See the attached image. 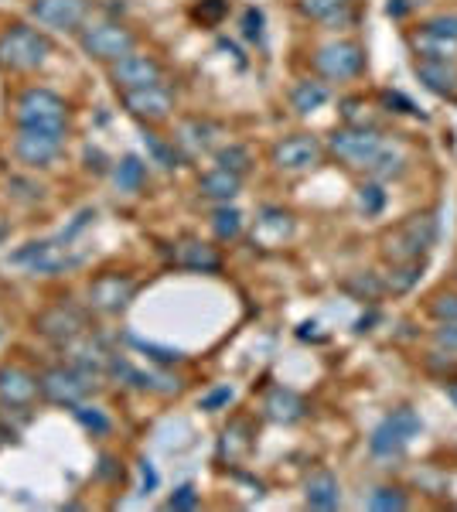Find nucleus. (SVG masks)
Listing matches in <instances>:
<instances>
[{
	"label": "nucleus",
	"mask_w": 457,
	"mask_h": 512,
	"mask_svg": "<svg viewBox=\"0 0 457 512\" xmlns=\"http://www.w3.org/2000/svg\"><path fill=\"white\" fill-rule=\"evenodd\" d=\"M236 400V390L226 383V386H215L212 393H205L202 396V410H222V407H229V403Z\"/></svg>",
	"instance_id": "nucleus-45"
},
{
	"label": "nucleus",
	"mask_w": 457,
	"mask_h": 512,
	"mask_svg": "<svg viewBox=\"0 0 457 512\" xmlns=\"http://www.w3.org/2000/svg\"><path fill=\"white\" fill-rule=\"evenodd\" d=\"M76 420L86 431H93V434H110V417L103 414V410H96V407H82V403H76Z\"/></svg>",
	"instance_id": "nucleus-39"
},
{
	"label": "nucleus",
	"mask_w": 457,
	"mask_h": 512,
	"mask_svg": "<svg viewBox=\"0 0 457 512\" xmlns=\"http://www.w3.org/2000/svg\"><path fill=\"white\" fill-rule=\"evenodd\" d=\"M243 35L249 41H263V11H260V7H246V14H243Z\"/></svg>",
	"instance_id": "nucleus-46"
},
{
	"label": "nucleus",
	"mask_w": 457,
	"mask_h": 512,
	"mask_svg": "<svg viewBox=\"0 0 457 512\" xmlns=\"http://www.w3.org/2000/svg\"><path fill=\"white\" fill-rule=\"evenodd\" d=\"M140 482H144V492H154L157 489V472H154V465L151 461H140Z\"/></svg>",
	"instance_id": "nucleus-50"
},
{
	"label": "nucleus",
	"mask_w": 457,
	"mask_h": 512,
	"mask_svg": "<svg viewBox=\"0 0 457 512\" xmlns=\"http://www.w3.org/2000/svg\"><path fill=\"white\" fill-rule=\"evenodd\" d=\"M290 233H294L290 212L263 209L260 219H256V229H253V243L263 246V250H277V246H284V239H290Z\"/></svg>",
	"instance_id": "nucleus-19"
},
{
	"label": "nucleus",
	"mask_w": 457,
	"mask_h": 512,
	"mask_svg": "<svg viewBox=\"0 0 457 512\" xmlns=\"http://www.w3.org/2000/svg\"><path fill=\"white\" fill-rule=\"evenodd\" d=\"M239 185H243V178L232 175L226 168H212L205 171L202 178H198V188H202L205 198H219V202H229L232 195H239Z\"/></svg>",
	"instance_id": "nucleus-25"
},
{
	"label": "nucleus",
	"mask_w": 457,
	"mask_h": 512,
	"mask_svg": "<svg viewBox=\"0 0 457 512\" xmlns=\"http://www.w3.org/2000/svg\"><path fill=\"white\" fill-rule=\"evenodd\" d=\"M96 386L93 373H82L76 366H52L38 376V390L45 400L58 403V407H76L82 403V396Z\"/></svg>",
	"instance_id": "nucleus-8"
},
{
	"label": "nucleus",
	"mask_w": 457,
	"mask_h": 512,
	"mask_svg": "<svg viewBox=\"0 0 457 512\" xmlns=\"http://www.w3.org/2000/svg\"><path fill=\"white\" fill-rule=\"evenodd\" d=\"M352 287H359V294L369 297V301H376V297L386 291V284H379V280L372 277V274H362L359 280H348V291H352Z\"/></svg>",
	"instance_id": "nucleus-47"
},
{
	"label": "nucleus",
	"mask_w": 457,
	"mask_h": 512,
	"mask_svg": "<svg viewBox=\"0 0 457 512\" xmlns=\"http://www.w3.org/2000/svg\"><path fill=\"white\" fill-rule=\"evenodd\" d=\"M65 147V130L55 127H21L14 137V154L28 168H48Z\"/></svg>",
	"instance_id": "nucleus-10"
},
{
	"label": "nucleus",
	"mask_w": 457,
	"mask_h": 512,
	"mask_svg": "<svg viewBox=\"0 0 457 512\" xmlns=\"http://www.w3.org/2000/svg\"><path fill=\"white\" fill-rule=\"evenodd\" d=\"M110 76L116 82V89L120 93H127V89H144V86H161L164 82V69L161 62L154 59V55H123L120 62H113Z\"/></svg>",
	"instance_id": "nucleus-13"
},
{
	"label": "nucleus",
	"mask_w": 457,
	"mask_h": 512,
	"mask_svg": "<svg viewBox=\"0 0 457 512\" xmlns=\"http://www.w3.org/2000/svg\"><path fill=\"white\" fill-rule=\"evenodd\" d=\"M406 11H413V7L406 4V0H389V4H386V14H389V18H403Z\"/></svg>",
	"instance_id": "nucleus-51"
},
{
	"label": "nucleus",
	"mask_w": 457,
	"mask_h": 512,
	"mask_svg": "<svg viewBox=\"0 0 457 512\" xmlns=\"http://www.w3.org/2000/svg\"><path fill=\"white\" fill-rule=\"evenodd\" d=\"M359 205L365 216H379V212L386 209V192H382L379 181H369V185L359 188Z\"/></svg>",
	"instance_id": "nucleus-38"
},
{
	"label": "nucleus",
	"mask_w": 457,
	"mask_h": 512,
	"mask_svg": "<svg viewBox=\"0 0 457 512\" xmlns=\"http://www.w3.org/2000/svg\"><path fill=\"white\" fill-rule=\"evenodd\" d=\"M212 229L219 239H236L239 233H243V212L222 205V209H215V216H212Z\"/></svg>",
	"instance_id": "nucleus-34"
},
{
	"label": "nucleus",
	"mask_w": 457,
	"mask_h": 512,
	"mask_svg": "<svg viewBox=\"0 0 457 512\" xmlns=\"http://www.w3.org/2000/svg\"><path fill=\"white\" fill-rule=\"evenodd\" d=\"M110 373L120 379V383L134 386V390H144V393H161V396H171V393H181V379L178 376H168V373H144L137 369L130 359L123 355H110Z\"/></svg>",
	"instance_id": "nucleus-14"
},
{
	"label": "nucleus",
	"mask_w": 457,
	"mask_h": 512,
	"mask_svg": "<svg viewBox=\"0 0 457 512\" xmlns=\"http://www.w3.org/2000/svg\"><path fill=\"white\" fill-rule=\"evenodd\" d=\"M444 393H447V400H451V403H454V407H457V383H451V386H444Z\"/></svg>",
	"instance_id": "nucleus-52"
},
{
	"label": "nucleus",
	"mask_w": 457,
	"mask_h": 512,
	"mask_svg": "<svg viewBox=\"0 0 457 512\" xmlns=\"http://www.w3.org/2000/svg\"><path fill=\"white\" fill-rule=\"evenodd\" d=\"M14 120L18 127H55L65 130L69 123V103L52 89H24L14 103Z\"/></svg>",
	"instance_id": "nucleus-5"
},
{
	"label": "nucleus",
	"mask_w": 457,
	"mask_h": 512,
	"mask_svg": "<svg viewBox=\"0 0 457 512\" xmlns=\"http://www.w3.org/2000/svg\"><path fill=\"white\" fill-rule=\"evenodd\" d=\"M314 69L331 82L359 79L365 72V48L359 41H328L314 52Z\"/></svg>",
	"instance_id": "nucleus-9"
},
{
	"label": "nucleus",
	"mask_w": 457,
	"mask_h": 512,
	"mask_svg": "<svg viewBox=\"0 0 457 512\" xmlns=\"http://www.w3.org/2000/svg\"><path fill=\"white\" fill-rule=\"evenodd\" d=\"M38 376L28 373L24 366H0V400L7 407H31L38 396Z\"/></svg>",
	"instance_id": "nucleus-17"
},
{
	"label": "nucleus",
	"mask_w": 457,
	"mask_h": 512,
	"mask_svg": "<svg viewBox=\"0 0 457 512\" xmlns=\"http://www.w3.org/2000/svg\"><path fill=\"white\" fill-rule=\"evenodd\" d=\"M386 147V140L376 127H342L335 130L328 140V151L335 154L338 161L348 164V168H369L372 158Z\"/></svg>",
	"instance_id": "nucleus-7"
},
{
	"label": "nucleus",
	"mask_w": 457,
	"mask_h": 512,
	"mask_svg": "<svg viewBox=\"0 0 457 512\" xmlns=\"http://www.w3.org/2000/svg\"><path fill=\"white\" fill-rule=\"evenodd\" d=\"M304 499L311 509H338V502H342V485H338V478L331 472H314L307 478L304 485Z\"/></svg>",
	"instance_id": "nucleus-23"
},
{
	"label": "nucleus",
	"mask_w": 457,
	"mask_h": 512,
	"mask_svg": "<svg viewBox=\"0 0 457 512\" xmlns=\"http://www.w3.org/2000/svg\"><path fill=\"white\" fill-rule=\"evenodd\" d=\"M195 506H198L195 485H181V489L168 499V509H195Z\"/></svg>",
	"instance_id": "nucleus-48"
},
{
	"label": "nucleus",
	"mask_w": 457,
	"mask_h": 512,
	"mask_svg": "<svg viewBox=\"0 0 457 512\" xmlns=\"http://www.w3.org/2000/svg\"><path fill=\"white\" fill-rule=\"evenodd\" d=\"M328 86L318 79H301L294 86V93H290V106H294L297 113H314L321 110L324 103H328Z\"/></svg>",
	"instance_id": "nucleus-27"
},
{
	"label": "nucleus",
	"mask_w": 457,
	"mask_h": 512,
	"mask_svg": "<svg viewBox=\"0 0 457 512\" xmlns=\"http://www.w3.org/2000/svg\"><path fill=\"white\" fill-rule=\"evenodd\" d=\"M434 345L440 352H457V321H437L434 328Z\"/></svg>",
	"instance_id": "nucleus-44"
},
{
	"label": "nucleus",
	"mask_w": 457,
	"mask_h": 512,
	"mask_svg": "<svg viewBox=\"0 0 457 512\" xmlns=\"http://www.w3.org/2000/svg\"><path fill=\"white\" fill-rule=\"evenodd\" d=\"M249 448H253V437H249V420H232V424L222 431V444H219V458L236 465L243 461Z\"/></svg>",
	"instance_id": "nucleus-24"
},
{
	"label": "nucleus",
	"mask_w": 457,
	"mask_h": 512,
	"mask_svg": "<svg viewBox=\"0 0 457 512\" xmlns=\"http://www.w3.org/2000/svg\"><path fill=\"white\" fill-rule=\"evenodd\" d=\"M382 103H386V106H400L396 113H410V117H420L417 103H413V99H406L403 93H389V89H386V93H382Z\"/></svg>",
	"instance_id": "nucleus-49"
},
{
	"label": "nucleus",
	"mask_w": 457,
	"mask_h": 512,
	"mask_svg": "<svg viewBox=\"0 0 457 512\" xmlns=\"http://www.w3.org/2000/svg\"><path fill=\"white\" fill-rule=\"evenodd\" d=\"M35 328L41 335H48V338H58V342H69V338H76L86 332V318L79 315L72 304H55V308H48V311H41L38 321H35Z\"/></svg>",
	"instance_id": "nucleus-18"
},
{
	"label": "nucleus",
	"mask_w": 457,
	"mask_h": 512,
	"mask_svg": "<svg viewBox=\"0 0 457 512\" xmlns=\"http://www.w3.org/2000/svg\"><path fill=\"white\" fill-rule=\"evenodd\" d=\"M420 431H423V420L417 417V410L400 407L376 424V431L369 437V451L376 458H400L413 444V437H420Z\"/></svg>",
	"instance_id": "nucleus-4"
},
{
	"label": "nucleus",
	"mask_w": 457,
	"mask_h": 512,
	"mask_svg": "<svg viewBox=\"0 0 457 512\" xmlns=\"http://www.w3.org/2000/svg\"><path fill=\"white\" fill-rule=\"evenodd\" d=\"M420 28H423V31H430V35H440V38L457 41V14H437V18L423 21Z\"/></svg>",
	"instance_id": "nucleus-42"
},
{
	"label": "nucleus",
	"mask_w": 457,
	"mask_h": 512,
	"mask_svg": "<svg viewBox=\"0 0 457 512\" xmlns=\"http://www.w3.org/2000/svg\"><path fill=\"white\" fill-rule=\"evenodd\" d=\"M89 11V0H31V18L52 31H76Z\"/></svg>",
	"instance_id": "nucleus-16"
},
{
	"label": "nucleus",
	"mask_w": 457,
	"mask_h": 512,
	"mask_svg": "<svg viewBox=\"0 0 457 512\" xmlns=\"http://www.w3.org/2000/svg\"><path fill=\"white\" fill-rule=\"evenodd\" d=\"M420 277H423V260L393 263V270H389V277H386V291H393V294H410L413 287L420 284Z\"/></svg>",
	"instance_id": "nucleus-31"
},
{
	"label": "nucleus",
	"mask_w": 457,
	"mask_h": 512,
	"mask_svg": "<svg viewBox=\"0 0 457 512\" xmlns=\"http://www.w3.org/2000/svg\"><path fill=\"white\" fill-rule=\"evenodd\" d=\"M413 69H417V79L430 89V93H437V96H454L457 93V69H454V62L417 59Z\"/></svg>",
	"instance_id": "nucleus-22"
},
{
	"label": "nucleus",
	"mask_w": 457,
	"mask_h": 512,
	"mask_svg": "<svg viewBox=\"0 0 457 512\" xmlns=\"http://www.w3.org/2000/svg\"><path fill=\"white\" fill-rule=\"evenodd\" d=\"M430 315H434V321H457V294L440 291L434 301H430Z\"/></svg>",
	"instance_id": "nucleus-40"
},
{
	"label": "nucleus",
	"mask_w": 457,
	"mask_h": 512,
	"mask_svg": "<svg viewBox=\"0 0 457 512\" xmlns=\"http://www.w3.org/2000/svg\"><path fill=\"white\" fill-rule=\"evenodd\" d=\"M410 7H423V4H430V0H406Z\"/></svg>",
	"instance_id": "nucleus-53"
},
{
	"label": "nucleus",
	"mask_w": 457,
	"mask_h": 512,
	"mask_svg": "<svg viewBox=\"0 0 457 512\" xmlns=\"http://www.w3.org/2000/svg\"><path fill=\"white\" fill-rule=\"evenodd\" d=\"M342 117H345L348 127H372L365 99H342Z\"/></svg>",
	"instance_id": "nucleus-41"
},
{
	"label": "nucleus",
	"mask_w": 457,
	"mask_h": 512,
	"mask_svg": "<svg viewBox=\"0 0 457 512\" xmlns=\"http://www.w3.org/2000/svg\"><path fill=\"white\" fill-rule=\"evenodd\" d=\"M120 99H123V110L140 123H161V120H168L174 110V96H171V89H164V86L127 89V93H120Z\"/></svg>",
	"instance_id": "nucleus-12"
},
{
	"label": "nucleus",
	"mask_w": 457,
	"mask_h": 512,
	"mask_svg": "<svg viewBox=\"0 0 457 512\" xmlns=\"http://www.w3.org/2000/svg\"><path fill=\"white\" fill-rule=\"evenodd\" d=\"M413 48H417L420 59H437V62H454L457 59V41L430 35V31H417L413 35Z\"/></svg>",
	"instance_id": "nucleus-28"
},
{
	"label": "nucleus",
	"mask_w": 457,
	"mask_h": 512,
	"mask_svg": "<svg viewBox=\"0 0 457 512\" xmlns=\"http://www.w3.org/2000/svg\"><path fill=\"white\" fill-rule=\"evenodd\" d=\"M137 294L134 277L127 274H99L93 284H89V308H96L99 315H120V311L130 308Z\"/></svg>",
	"instance_id": "nucleus-11"
},
{
	"label": "nucleus",
	"mask_w": 457,
	"mask_h": 512,
	"mask_svg": "<svg viewBox=\"0 0 457 512\" xmlns=\"http://www.w3.org/2000/svg\"><path fill=\"white\" fill-rule=\"evenodd\" d=\"M355 0H297V11L304 14V18H314V21H324L331 18V14L338 11H348Z\"/></svg>",
	"instance_id": "nucleus-35"
},
{
	"label": "nucleus",
	"mask_w": 457,
	"mask_h": 512,
	"mask_svg": "<svg viewBox=\"0 0 457 512\" xmlns=\"http://www.w3.org/2000/svg\"><path fill=\"white\" fill-rule=\"evenodd\" d=\"M219 134L215 123H205V120H188L178 127V144L185 147L188 154H202L212 147V137Z\"/></svg>",
	"instance_id": "nucleus-26"
},
{
	"label": "nucleus",
	"mask_w": 457,
	"mask_h": 512,
	"mask_svg": "<svg viewBox=\"0 0 457 512\" xmlns=\"http://www.w3.org/2000/svg\"><path fill=\"white\" fill-rule=\"evenodd\" d=\"M113 181H116V188H120V192H127V195L140 192V188H144V181H147V164L140 161L137 154H127V158L116 164Z\"/></svg>",
	"instance_id": "nucleus-30"
},
{
	"label": "nucleus",
	"mask_w": 457,
	"mask_h": 512,
	"mask_svg": "<svg viewBox=\"0 0 457 512\" xmlns=\"http://www.w3.org/2000/svg\"><path fill=\"white\" fill-rule=\"evenodd\" d=\"M144 144H147V151H151V158L161 164V168H168V171H174L181 164V158H178V151H174V144H164L161 137L157 134H144Z\"/></svg>",
	"instance_id": "nucleus-37"
},
{
	"label": "nucleus",
	"mask_w": 457,
	"mask_h": 512,
	"mask_svg": "<svg viewBox=\"0 0 457 512\" xmlns=\"http://www.w3.org/2000/svg\"><path fill=\"white\" fill-rule=\"evenodd\" d=\"M410 499H406L403 489H393V485H382L365 499V509H376V512H393V509H406Z\"/></svg>",
	"instance_id": "nucleus-33"
},
{
	"label": "nucleus",
	"mask_w": 457,
	"mask_h": 512,
	"mask_svg": "<svg viewBox=\"0 0 457 512\" xmlns=\"http://www.w3.org/2000/svg\"><path fill=\"white\" fill-rule=\"evenodd\" d=\"M174 263L185 270H198V274H215V270H222L219 250L202 243V239H181V243L174 246Z\"/></svg>",
	"instance_id": "nucleus-20"
},
{
	"label": "nucleus",
	"mask_w": 457,
	"mask_h": 512,
	"mask_svg": "<svg viewBox=\"0 0 457 512\" xmlns=\"http://www.w3.org/2000/svg\"><path fill=\"white\" fill-rule=\"evenodd\" d=\"M96 219V212H82V216H76V222H72L69 229H62L55 239H41V243H28L21 253H14L11 260L14 263H24V267H31V274H41V277H55L62 274L65 267H76V263L82 260V253H72L76 250V239L82 229L89 226V222Z\"/></svg>",
	"instance_id": "nucleus-1"
},
{
	"label": "nucleus",
	"mask_w": 457,
	"mask_h": 512,
	"mask_svg": "<svg viewBox=\"0 0 457 512\" xmlns=\"http://www.w3.org/2000/svg\"><path fill=\"white\" fill-rule=\"evenodd\" d=\"M215 164H219V168H226V171H232V175L243 178L246 171H249V151H246L243 144H229V147H222V151L215 154Z\"/></svg>",
	"instance_id": "nucleus-36"
},
{
	"label": "nucleus",
	"mask_w": 457,
	"mask_h": 512,
	"mask_svg": "<svg viewBox=\"0 0 457 512\" xmlns=\"http://www.w3.org/2000/svg\"><path fill=\"white\" fill-rule=\"evenodd\" d=\"M226 11H229L226 0H202V4L195 7V21H202V24H219L222 18H226Z\"/></svg>",
	"instance_id": "nucleus-43"
},
{
	"label": "nucleus",
	"mask_w": 457,
	"mask_h": 512,
	"mask_svg": "<svg viewBox=\"0 0 457 512\" xmlns=\"http://www.w3.org/2000/svg\"><path fill=\"white\" fill-rule=\"evenodd\" d=\"M263 414H267L273 424H297L307 414V403L301 393L287 390V386H273L263 400Z\"/></svg>",
	"instance_id": "nucleus-21"
},
{
	"label": "nucleus",
	"mask_w": 457,
	"mask_h": 512,
	"mask_svg": "<svg viewBox=\"0 0 457 512\" xmlns=\"http://www.w3.org/2000/svg\"><path fill=\"white\" fill-rule=\"evenodd\" d=\"M270 158L280 171H307L321 161V144L311 134H294V137L277 140Z\"/></svg>",
	"instance_id": "nucleus-15"
},
{
	"label": "nucleus",
	"mask_w": 457,
	"mask_h": 512,
	"mask_svg": "<svg viewBox=\"0 0 457 512\" xmlns=\"http://www.w3.org/2000/svg\"><path fill=\"white\" fill-rule=\"evenodd\" d=\"M130 345H134L137 352H144L151 362H157V366H174V362L185 359V352H181V349H171V345L147 342V338H140V335H130Z\"/></svg>",
	"instance_id": "nucleus-32"
},
{
	"label": "nucleus",
	"mask_w": 457,
	"mask_h": 512,
	"mask_svg": "<svg viewBox=\"0 0 457 512\" xmlns=\"http://www.w3.org/2000/svg\"><path fill=\"white\" fill-rule=\"evenodd\" d=\"M437 243V219L434 212H417V216L403 219L386 239H382V253L389 263L423 260Z\"/></svg>",
	"instance_id": "nucleus-2"
},
{
	"label": "nucleus",
	"mask_w": 457,
	"mask_h": 512,
	"mask_svg": "<svg viewBox=\"0 0 457 512\" xmlns=\"http://www.w3.org/2000/svg\"><path fill=\"white\" fill-rule=\"evenodd\" d=\"M369 178L372 181H389V178H400L403 171H406V154L400 151V147H382V151L376 154V158H372V164L369 168Z\"/></svg>",
	"instance_id": "nucleus-29"
},
{
	"label": "nucleus",
	"mask_w": 457,
	"mask_h": 512,
	"mask_svg": "<svg viewBox=\"0 0 457 512\" xmlns=\"http://www.w3.org/2000/svg\"><path fill=\"white\" fill-rule=\"evenodd\" d=\"M82 52L93 55L99 62H120L123 55L134 52L137 38L130 28H123L120 21H96V24H86L82 28Z\"/></svg>",
	"instance_id": "nucleus-6"
},
{
	"label": "nucleus",
	"mask_w": 457,
	"mask_h": 512,
	"mask_svg": "<svg viewBox=\"0 0 457 512\" xmlns=\"http://www.w3.org/2000/svg\"><path fill=\"white\" fill-rule=\"evenodd\" d=\"M52 55V41L28 24H11L0 35V65L11 72H35Z\"/></svg>",
	"instance_id": "nucleus-3"
}]
</instances>
